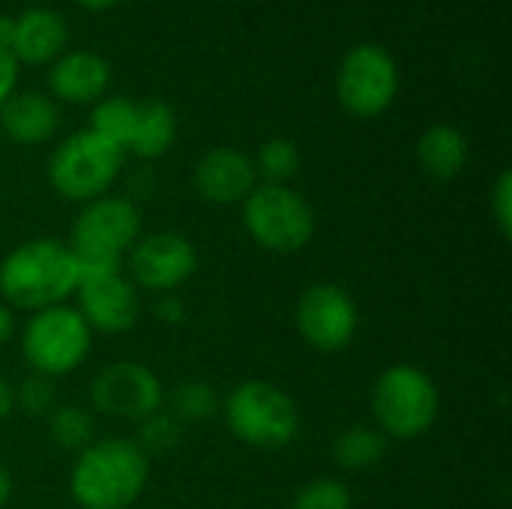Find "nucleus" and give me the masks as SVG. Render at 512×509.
Returning <instances> with one entry per match:
<instances>
[{"mask_svg":"<svg viewBox=\"0 0 512 509\" xmlns=\"http://www.w3.org/2000/svg\"><path fill=\"white\" fill-rule=\"evenodd\" d=\"M177 141V117L171 111L168 102L162 99H147L138 102V114H135V126L126 144V156H138V159H159L165 156Z\"/></svg>","mask_w":512,"mask_h":509,"instance_id":"obj_19","label":"nucleus"},{"mask_svg":"<svg viewBox=\"0 0 512 509\" xmlns=\"http://www.w3.org/2000/svg\"><path fill=\"white\" fill-rule=\"evenodd\" d=\"M126 276L138 291L153 297L177 294L198 270V252L189 237L177 231L141 234L123 261Z\"/></svg>","mask_w":512,"mask_h":509,"instance_id":"obj_10","label":"nucleus"},{"mask_svg":"<svg viewBox=\"0 0 512 509\" xmlns=\"http://www.w3.org/2000/svg\"><path fill=\"white\" fill-rule=\"evenodd\" d=\"M255 174L261 183H270V186H288V180L297 174L300 168V150L291 138H267L255 159Z\"/></svg>","mask_w":512,"mask_h":509,"instance_id":"obj_24","label":"nucleus"},{"mask_svg":"<svg viewBox=\"0 0 512 509\" xmlns=\"http://www.w3.org/2000/svg\"><path fill=\"white\" fill-rule=\"evenodd\" d=\"M126 153L93 129L66 135L48 156L51 189L75 204L96 201L111 192L123 171Z\"/></svg>","mask_w":512,"mask_h":509,"instance_id":"obj_7","label":"nucleus"},{"mask_svg":"<svg viewBox=\"0 0 512 509\" xmlns=\"http://www.w3.org/2000/svg\"><path fill=\"white\" fill-rule=\"evenodd\" d=\"M441 414V393L429 372L396 363L384 369L372 387V417L375 429L387 441H417L423 438Z\"/></svg>","mask_w":512,"mask_h":509,"instance_id":"obj_3","label":"nucleus"},{"mask_svg":"<svg viewBox=\"0 0 512 509\" xmlns=\"http://www.w3.org/2000/svg\"><path fill=\"white\" fill-rule=\"evenodd\" d=\"M417 159L432 180L450 183L468 165V138L453 123H432L417 141Z\"/></svg>","mask_w":512,"mask_h":509,"instance_id":"obj_18","label":"nucleus"},{"mask_svg":"<svg viewBox=\"0 0 512 509\" xmlns=\"http://www.w3.org/2000/svg\"><path fill=\"white\" fill-rule=\"evenodd\" d=\"M12 336H15V315L6 303H0V348L9 345Z\"/></svg>","mask_w":512,"mask_h":509,"instance_id":"obj_32","label":"nucleus"},{"mask_svg":"<svg viewBox=\"0 0 512 509\" xmlns=\"http://www.w3.org/2000/svg\"><path fill=\"white\" fill-rule=\"evenodd\" d=\"M240 207L246 234L273 255L303 252L318 231L315 207L291 186L258 183Z\"/></svg>","mask_w":512,"mask_h":509,"instance_id":"obj_8","label":"nucleus"},{"mask_svg":"<svg viewBox=\"0 0 512 509\" xmlns=\"http://www.w3.org/2000/svg\"><path fill=\"white\" fill-rule=\"evenodd\" d=\"M258 186L252 159L237 147H213L192 168V189L216 207L243 204Z\"/></svg>","mask_w":512,"mask_h":509,"instance_id":"obj_14","label":"nucleus"},{"mask_svg":"<svg viewBox=\"0 0 512 509\" xmlns=\"http://www.w3.org/2000/svg\"><path fill=\"white\" fill-rule=\"evenodd\" d=\"M168 414L180 423H204L219 414V393L210 381L186 378L174 387L171 396H165Z\"/></svg>","mask_w":512,"mask_h":509,"instance_id":"obj_21","label":"nucleus"},{"mask_svg":"<svg viewBox=\"0 0 512 509\" xmlns=\"http://www.w3.org/2000/svg\"><path fill=\"white\" fill-rule=\"evenodd\" d=\"M141 237V213L135 201L123 195H102L81 204L69 225L66 246L72 249L78 270H114L123 267L129 249Z\"/></svg>","mask_w":512,"mask_h":509,"instance_id":"obj_4","label":"nucleus"},{"mask_svg":"<svg viewBox=\"0 0 512 509\" xmlns=\"http://www.w3.org/2000/svg\"><path fill=\"white\" fill-rule=\"evenodd\" d=\"M18 351L33 375L57 381L84 366L93 351V330L75 306L60 303L39 309L24 321Z\"/></svg>","mask_w":512,"mask_h":509,"instance_id":"obj_5","label":"nucleus"},{"mask_svg":"<svg viewBox=\"0 0 512 509\" xmlns=\"http://www.w3.org/2000/svg\"><path fill=\"white\" fill-rule=\"evenodd\" d=\"M291 509H354L351 489L336 477L309 480L291 501Z\"/></svg>","mask_w":512,"mask_h":509,"instance_id":"obj_26","label":"nucleus"},{"mask_svg":"<svg viewBox=\"0 0 512 509\" xmlns=\"http://www.w3.org/2000/svg\"><path fill=\"white\" fill-rule=\"evenodd\" d=\"M69 39V27L60 12L48 6L24 9L12 18V42L9 54L15 63H51L63 54Z\"/></svg>","mask_w":512,"mask_h":509,"instance_id":"obj_16","label":"nucleus"},{"mask_svg":"<svg viewBox=\"0 0 512 509\" xmlns=\"http://www.w3.org/2000/svg\"><path fill=\"white\" fill-rule=\"evenodd\" d=\"M225 423L231 435L255 450H282L300 435V408L273 381L249 378L225 399Z\"/></svg>","mask_w":512,"mask_h":509,"instance_id":"obj_6","label":"nucleus"},{"mask_svg":"<svg viewBox=\"0 0 512 509\" xmlns=\"http://www.w3.org/2000/svg\"><path fill=\"white\" fill-rule=\"evenodd\" d=\"M135 114H138V102L126 99V96H108L93 105L87 129L108 138L111 144H117L126 153V144H129L132 126H135Z\"/></svg>","mask_w":512,"mask_h":509,"instance_id":"obj_23","label":"nucleus"},{"mask_svg":"<svg viewBox=\"0 0 512 509\" xmlns=\"http://www.w3.org/2000/svg\"><path fill=\"white\" fill-rule=\"evenodd\" d=\"M180 438H183V423L177 417H171L168 411H159V414L138 423V438H132V441L153 462V459L168 456L171 450H177Z\"/></svg>","mask_w":512,"mask_h":509,"instance_id":"obj_25","label":"nucleus"},{"mask_svg":"<svg viewBox=\"0 0 512 509\" xmlns=\"http://www.w3.org/2000/svg\"><path fill=\"white\" fill-rule=\"evenodd\" d=\"M492 216L504 240L512 237V174L501 171L492 189Z\"/></svg>","mask_w":512,"mask_h":509,"instance_id":"obj_28","label":"nucleus"},{"mask_svg":"<svg viewBox=\"0 0 512 509\" xmlns=\"http://www.w3.org/2000/svg\"><path fill=\"white\" fill-rule=\"evenodd\" d=\"M165 387L159 375L135 360H117L99 369V375L90 384V402L99 414L141 423L159 411H165Z\"/></svg>","mask_w":512,"mask_h":509,"instance_id":"obj_11","label":"nucleus"},{"mask_svg":"<svg viewBox=\"0 0 512 509\" xmlns=\"http://www.w3.org/2000/svg\"><path fill=\"white\" fill-rule=\"evenodd\" d=\"M15 81H18V63L6 48H0V105L15 93Z\"/></svg>","mask_w":512,"mask_h":509,"instance_id":"obj_30","label":"nucleus"},{"mask_svg":"<svg viewBox=\"0 0 512 509\" xmlns=\"http://www.w3.org/2000/svg\"><path fill=\"white\" fill-rule=\"evenodd\" d=\"M78 6H84V9H108V6H114L117 0H75Z\"/></svg>","mask_w":512,"mask_h":509,"instance_id":"obj_34","label":"nucleus"},{"mask_svg":"<svg viewBox=\"0 0 512 509\" xmlns=\"http://www.w3.org/2000/svg\"><path fill=\"white\" fill-rule=\"evenodd\" d=\"M294 324L309 348L321 354H336L354 342L360 327V309L342 285L315 282L300 294Z\"/></svg>","mask_w":512,"mask_h":509,"instance_id":"obj_12","label":"nucleus"},{"mask_svg":"<svg viewBox=\"0 0 512 509\" xmlns=\"http://www.w3.org/2000/svg\"><path fill=\"white\" fill-rule=\"evenodd\" d=\"M81 270L72 249L54 237L18 243L0 261V303L12 312H39L75 297Z\"/></svg>","mask_w":512,"mask_h":509,"instance_id":"obj_2","label":"nucleus"},{"mask_svg":"<svg viewBox=\"0 0 512 509\" xmlns=\"http://www.w3.org/2000/svg\"><path fill=\"white\" fill-rule=\"evenodd\" d=\"M75 309L93 333L120 336L141 321V291L123 267L84 270L75 288Z\"/></svg>","mask_w":512,"mask_h":509,"instance_id":"obj_13","label":"nucleus"},{"mask_svg":"<svg viewBox=\"0 0 512 509\" xmlns=\"http://www.w3.org/2000/svg\"><path fill=\"white\" fill-rule=\"evenodd\" d=\"M150 480V459L132 438H96L69 468V498L75 509H129Z\"/></svg>","mask_w":512,"mask_h":509,"instance_id":"obj_1","label":"nucleus"},{"mask_svg":"<svg viewBox=\"0 0 512 509\" xmlns=\"http://www.w3.org/2000/svg\"><path fill=\"white\" fill-rule=\"evenodd\" d=\"M15 408L27 417H48L57 408V387L51 378L27 375L21 384H15Z\"/></svg>","mask_w":512,"mask_h":509,"instance_id":"obj_27","label":"nucleus"},{"mask_svg":"<svg viewBox=\"0 0 512 509\" xmlns=\"http://www.w3.org/2000/svg\"><path fill=\"white\" fill-rule=\"evenodd\" d=\"M48 435L60 450L81 453L87 444L96 441V423L93 414L81 405H57L48 417Z\"/></svg>","mask_w":512,"mask_h":509,"instance_id":"obj_22","label":"nucleus"},{"mask_svg":"<svg viewBox=\"0 0 512 509\" xmlns=\"http://www.w3.org/2000/svg\"><path fill=\"white\" fill-rule=\"evenodd\" d=\"M60 126V111L57 102L45 93H12L3 105H0V129L9 141L33 147V144H45L54 138Z\"/></svg>","mask_w":512,"mask_h":509,"instance_id":"obj_17","label":"nucleus"},{"mask_svg":"<svg viewBox=\"0 0 512 509\" xmlns=\"http://www.w3.org/2000/svg\"><path fill=\"white\" fill-rule=\"evenodd\" d=\"M12 498V474L6 471V465H0V509L9 504Z\"/></svg>","mask_w":512,"mask_h":509,"instance_id":"obj_33","label":"nucleus"},{"mask_svg":"<svg viewBox=\"0 0 512 509\" xmlns=\"http://www.w3.org/2000/svg\"><path fill=\"white\" fill-rule=\"evenodd\" d=\"M153 312H156V318L162 324H171V327H177V324L186 321V303L177 294H159L153 300Z\"/></svg>","mask_w":512,"mask_h":509,"instance_id":"obj_29","label":"nucleus"},{"mask_svg":"<svg viewBox=\"0 0 512 509\" xmlns=\"http://www.w3.org/2000/svg\"><path fill=\"white\" fill-rule=\"evenodd\" d=\"M111 84V66L102 54L96 51H66L48 66V90L51 96L84 105L102 99L105 87Z\"/></svg>","mask_w":512,"mask_h":509,"instance_id":"obj_15","label":"nucleus"},{"mask_svg":"<svg viewBox=\"0 0 512 509\" xmlns=\"http://www.w3.org/2000/svg\"><path fill=\"white\" fill-rule=\"evenodd\" d=\"M396 96H399V66L387 48L375 42H363L342 57L336 72V99L348 114L360 120L381 117L384 111H390Z\"/></svg>","mask_w":512,"mask_h":509,"instance_id":"obj_9","label":"nucleus"},{"mask_svg":"<svg viewBox=\"0 0 512 509\" xmlns=\"http://www.w3.org/2000/svg\"><path fill=\"white\" fill-rule=\"evenodd\" d=\"M15 411V387L0 375V420H6Z\"/></svg>","mask_w":512,"mask_h":509,"instance_id":"obj_31","label":"nucleus"},{"mask_svg":"<svg viewBox=\"0 0 512 509\" xmlns=\"http://www.w3.org/2000/svg\"><path fill=\"white\" fill-rule=\"evenodd\" d=\"M387 444L390 441L375 426L357 423V426H348L345 432L336 435L333 459L345 471H369V468L381 465V459L387 456Z\"/></svg>","mask_w":512,"mask_h":509,"instance_id":"obj_20","label":"nucleus"}]
</instances>
